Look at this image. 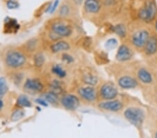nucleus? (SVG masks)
I'll use <instances>...</instances> for the list:
<instances>
[{
	"label": "nucleus",
	"mask_w": 157,
	"mask_h": 138,
	"mask_svg": "<svg viewBox=\"0 0 157 138\" xmlns=\"http://www.w3.org/2000/svg\"><path fill=\"white\" fill-rule=\"evenodd\" d=\"M156 15L157 5L155 0H146L138 13V16L141 21L147 22L152 21Z\"/></svg>",
	"instance_id": "f257e3e1"
},
{
	"label": "nucleus",
	"mask_w": 157,
	"mask_h": 138,
	"mask_svg": "<svg viewBox=\"0 0 157 138\" xmlns=\"http://www.w3.org/2000/svg\"><path fill=\"white\" fill-rule=\"evenodd\" d=\"M126 119L133 124L134 126L140 128L145 120V112L142 109L136 107H131L124 112Z\"/></svg>",
	"instance_id": "f03ea898"
},
{
	"label": "nucleus",
	"mask_w": 157,
	"mask_h": 138,
	"mask_svg": "<svg viewBox=\"0 0 157 138\" xmlns=\"http://www.w3.org/2000/svg\"><path fill=\"white\" fill-rule=\"evenodd\" d=\"M150 37V34L147 29L140 28L135 30L131 36V42L136 49H143L146 43Z\"/></svg>",
	"instance_id": "7ed1b4c3"
},
{
	"label": "nucleus",
	"mask_w": 157,
	"mask_h": 138,
	"mask_svg": "<svg viewBox=\"0 0 157 138\" xmlns=\"http://www.w3.org/2000/svg\"><path fill=\"white\" fill-rule=\"evenodd\" d=\"M5 61L7 66L16 69L23 66L26 62V57L20 52L10 51L7 53Z\"/></svg>",
	"instance_id": "20e7f679"
},
{
	"label": "nucleus",
	"mask_w": 157,
	"mask_h": 138,
	"mask_svg": "<svg viewBox=\"0 0 157 138\" xmlns=\"http://www.w3.org/2000/svg\"><path fill=\"white\" fill-rule=\"evenodd\" d=\"M100 95L103 99L112 100L117 96L118 89L112 82H106L101 87Z\"/></svg>",
	"instance_id": "39448f33"
},
{
	"label": "nucleus",
	"mask_w": 157,
	"mask_h": 138,
	"mask_svg": "<svg viewBox=\"0 0 157 138\" xmlns=\"http://www.w3.org/2000/svg\"><path fill=\"white\" fill-rule=\"evenodd\" d=\"M117 82L119 86L124 89H134L138 85V80L135 77L128 74L121 75L118 78Z\"/></svg>",
	"instance_id": "423d86ee"
},
{
	"label": "nucleus",
	"mask_w": 157,
	"mask_h": 138,
	"mask_svg": "<svg viewBox=\"0 0 157 138\" xmlns=\"http://www.w3.org/2000/svg\"><path fill=\"white\" fill-rule=\"evenodd\" d=\"M101 109L107 111L117 112L123 108V103L119 100H108L107 101L102 102L98 105Z\"/></svg>",
	"instance_id": "0eeeda50"
},
{
	"label": "nucleus",
	"mask_w": 157,
	"mask_h": 138,
	"mask_svg": "<svg viewBox=\"0 0 157 138\" xmlns=\"http://www.w3.org/2000/svg\"><path fill=\"white\" fill-rule=\"evenodd\" d=\"M62 104L67 110H75L79 107L80 100L74 95L67 94L62 97Z\"/></svg>",
	"instance_id": "6e6552de"
},
{
	"label": "nucleus",
	"mask_w": 157,
	"mask_h": 138,
	"mask_svg": "<svg viewBox=\"0 0 157 138\" xmlns=\"http://www.w3.org/2000/svg\"><path fill=\"white\" fill-rule=\"evenodd\" d=\"M138 81L145 85L151 84L153 82V76L151 73L145 67H140L136 72Z\"/></svg>",
	"instance_id": "1a4fd4ad"
},
{
	"label": "nucleus",
	"mask_w": 157,
	"mask_h": 138,
	"mask_svg": "<svg viewBox=\"0 0 157 138\" xmlns=\"http://www.w3.org/2000/svg\"><path fill=\"white\" fill-rule=\"evenodd\" d=\"M78 93L83 99L88 102H94L97 99V91L91 86L80 87L78 90Z\"/></svg>",
	"instance_id": "9d476101"
},
{
	"label": "nucleus",
	"mask_w": 157,
	"mask_h": 138,
	"mask_svg": "<svg viewBox=\"0 0 157 138\" xmlns=\"http://www.w3.org/2000/svg\"><path fill=\"white\" fill-rule=\"evenodd\" d=\"M133 57V52L128 46L126 45H121L120 46L116 54V59L117 61L124 62L130 60Z\"/></svg>",
	"instance_id": "9b49d317"
},
{
	"label": "nucleus",
	"mask_w": 157,
	"mask_h": 138,
	"mask_svg": "<svg viewBox=\"0 0 157 138\" xmlns=\"http://www.w3.org/2000/svg\"><path fill=\"white\" fill-rule=\"evenodd\" d=\"M53 33L59 37H68L72 34V29L69 26L62 23H55L52 26Z\"/></svg>",
	"instance_id": "f8f14e48"
},
{
	"label": "nucleus",
	"mask_w": 157,
	"mask_h": 138,
	"mask_svg": "<svg viewBox=\"0 0 157 138\" xmlns=\"http://www.w3.org/2000/svg\"><path fill=\"white\" fill-rule=\"evenodd\" d=\"M144 52L147 56H151L157 52V37L155 35L150 36L144 47Z\"/></svg>",
	"instance_id": "ddd939ff"
},
{
	"label": "nucleus",
	"mask_w": 157,
	"mask_h": 138,
	"mask_svg": "<svg viewBox=\"0 0 157 138\" xmlns=\"http://www.w3.org/2000/svg\"><path fill=\"white\" fill-rule=\"evenodd\" d=\"M101 8V2L98 0H85L84 9L89 13H97Z\"/></svg>",
	"instance_id": "4468645a"
},
{
	"label": "nucleus",
	"mask_w": 157,
	"mask_h": 138,
	"mask_svg": "<svg viewBox=\"0 0 157 138\" xmlns=\"http://www.w3.org/2000/svg\"><path fill=\"white\" fill-rule=\"evenodd\" d=\"M25 89L34 92H40L44 89V85L36 79L27 80L25 84Z\"/></svg>",
	"instance_id": "2eb2a0df"
},
{
	"label": "nucleus",
	"mask_w": 157,
	"mask_h": 138,
	"mask_svg": "<svg viewBox=\"0 0 157 138\" xmlns=\"http://www.w3.org/2000/svg\"><path fill=\"white\" fill-rule=\"evenodd\" d=\"M70 48V46L68 43L66 41H59L57 42L52 45L51 47H50V49H51L52 51L55 53L62 51H65V50H68Z\"/></svg>",
	"instance_id": "dca6fc26"
},
{
	"label": "nucleus",
	"mask_w": 157,
	"mask_h": 138,
	"mask_svg": "<svg viewBox=\"0 0 157 138\" xmlns=\"http://www.w3.org/2000/svg\"><path fill=\"white\" fill-rule=\"evenodd\" d=\"M17 104L19 106L23 107H30L32 106V103L29 101L28 98L25 95H22V96L18 97L17 100Z\"/></svg>",
	"instance_id": "f3484780"
},
{
	"label": "nucleus",
	"mask_w": 157,
	"mask_h": 138,
	"mask_svg": "<svg viewBox=\"0 0 157 138\" xmlns=\"http://www.w3.org/2000/svg\"><path fill=\"white\" fill-rule=\"evenodd\" d=\"M83 81L87 84L94 85L97 83V78L95 75L91 73H87L83 76Z\"/></svg>",
	"instance_id": "a211bd4d"
},
{
	"label": "nucleus",
	"mask_w": 157,
	"mask_h": 138,
	"mask_svg": "<svg viewBox=\"0 0 157 138\" xmlns=\"http://www.w3.org/2000/svg\"><path fill=\"white\" fill-rule=\"evenodd\" d=\"M8 91V85L4 77H0V99H2Z\"/></svg>",
	"instance_id": "6ab92c4d"
},
{
	"label": "nucleus",
	"mask_w": 157,
	"mask_h": 138,
	"mask_svg": "<svg viewBox=\"0 0 157 138\" xmlns=\"http://www.w3.org/2000/svg\"><path fill=\"white\" fill-rule=\"evenodd\" d=\"M113 30L118 36H120L121 38H124L126 36V29L125 28L124 25L121 24L116 25V26L113 27Z\"/></svg>",
	"instance_id": "aec40b11"
},
{
	"label": "nucleus",
	"mask_w": 157,
	"mask_h": 138,
	"mask_svg": "<svg viewBox=\"0 0 157 138\" xmlns=\"http://www.w3.org/2000/svg\"><path fill=\"white\" fill-rule=\"evenodd\" d=\"M34 64L36 66H42L45 62V57L42 53H37L34 57Z\"/></svg>",
	"instance_id": "412c9836"
},
{
	"label": "nucleus",
	"mask_w": 157,
	"mask_h": 138,
	"mask_svg": "<svg viewBox=\"0 0 157 138\" xmlns=\"http://www.w3.org/2000/svg\"><path fill=\"white\" fill-rule=\"evenodd\" d=\"M45 100H46L48 102H49L50 103L56 104L57 103L58 101L57 95L53 91L48 93V94L45 95Z\"/></svg>",
	"instance_id": "4be33fe9"
},
{
	"label": "nucleus",
	"mask_w": 157,
	"mask_h": 138,
	"mask_svg": "<svg viewBox=\"0 0 157 138\" xmlns=\"http://www.w3.org/2000/svg\"><path fill=\"white\" fill-rule=\"evenodd\" d=\"M52 72L59 77H64L66 75H67L64 70L61 66H58V65H56V66H55L52 68Z\"/></svg>",
	"instance_id": "5701e85b"
},
{
	"label": "nucleus",
	"mask_w": 157,
	"mask_h": 138,
	"mask_svg": "<svg viewBox=\"0 0 157 138\" xmlns=\"http://www.w3.org/2000/svg\"><path fill=\"white\" fill-rule=\"evenodd\" d=\"M6 27L7 29L10 30V31H16L17 30V27H18V24H17L16 21L15 20H10L9 22H7V23L6 24Z\"/></svg>",
	"instance_id": "b1692460"
},
{
	"label": "nucleus",
	"mask_w": 157,
	"mask_h": 138,
	"mask_svg": "<svg viewBox=\"0 0 157 138\" xmlns=\"http://www.w3.org/2000/svg\"><path fill=\"white\" fill-rule=\"evenodd\" d=\"M23 117H24L23 111H22V110H17V111L13 113L11 116V119L12 121H18L20 119H21Z\"/></svg>",
	"instance_id": "393cba45"
},
{
	"label": "nucleus",
	"mask_w": 157,
	"mask_h": 138,
	"mask_svg": "<svg viewBox=\"0 0 157 138\" xmlns=\"http://www.w3.org/2000/svg\"><path fill=\"white\" fill-rule=\"evenodd\" d=\"M117 40L115 39H109L108 41L106 42L105 46L107 47L109 50H111L117 46Z\"/></svg>",
	"instance_id": "a878e982"
},
{
	"label": "nucleus",
	"mask_w": 157,
	"mask_h": 138,
	"mask_svg": "<svg viewBox=\"0 0 157 138\" xmlns=\"http://www.w3.org/2000/svg\"><path fill=\"white\" fill-rule=\"evenodd\" d=\"M51 88L52 89V91L55 94H60L62 91V88L59 82H53Z\"/></svg>",
	"instance_id": "bb28decb"
},
{
	"label": "nucleus",
	"mask_w": 157,
	"mask_h": 138,
	"mask_svg": "<svg viewBox=\"0 0 157 138\" xmlns=\"http://www.w3.org/2000/svg\"><path fill=\"white\" fill-rule=\"evenodd\" d=\"M6 6L9 9H15L19 6V4L15 2L14 0H9V1L7 2Z\"/></svg>",
	"instance_id": "cd10ccee"
},
{
	"label": "nucleus",
	"mask_w": 157,
	"mask_h": 138,
	"mask_svg": "<svg viewBox=\"0 0 157 138\" xmlns=\"http://www.w3.org/2000/svg\"><path fill=\"white\" fill-rule=\"evenodd\" d=\"M58 4H59V0H55V1L53 2L51 5H50V6L48 7L47 11H49L50 13H54L57 9Z\"/></svg>",
	"instance_id": "c85d7f7f"
},
{
	"label": "nucleus",
	"mask_w": 157,
	"mask_h": 138,
	"mask_svg": "<svg viewBox=\"0 0 157 138\" xmlns=\"http://www.w3.org/2000/svg\"><path fill=\"white\" fill-rule=\"evenodd\" d=\"M59 13L61 16H67L69 13V8L67 6H63L60 9Z\"/></svg>",
	"instance_id": "c756f323"
},
{
	"label": "nucleus",
	"mask_w": 157,
	"mask_h": 138,
	"mask_svg": "<svg viewBox=\"0 0 157 138\" xmlns=\"http://www.w3.org/2000/svg\"><path fill=\"white\" fill-rule=\"evenodd\" d=\"M63 58H64V59L66 60V61L68 62H71L73 61V59L72 58V57L69 56V55H67V54H64V57H63Z\"/></svg>",
	"instance_id": "7c9ffc66"
},
{
	"label": "nucleus",
	"mask_w": 157,
	"mask_h": 138,
	"mask_svg": "<svg viewBox=\"0 0 157 138\" xmlns=\"http://www.w3.org/2000/svg\"><path fill=\"white\" fill-rule=\"evenodd\" d=\"M36 102L38 103L44 105V106H47L46 103H45V100H42V99H38V100H36Z\"/></svg>",
	"instance_id": "2f4dec72"
},
{
	"label": "nucleus",
	"mask_w": 157,
	"mask_h": 138,
	"mask_svg": "<svg viewBox=\"0 0 157 138\" xmlns=\"http://www.w3.org/2000/svg\"><path fill=\"white\" fill-rule=\"evenodd\" d=\"M3 105H4V104H3V101H2V100L0 99V110H1L2 107H3Z\"/></svg>",
	"instance_id": "473e14b6"
},
{
	"label": "nucleus",
	"mask_w": 157,
	"mask_h": 138,
	"mask_svg": "<svg viewBox=\"0 0 157 138\" xmlns=\"http://www.w3.org/2000/svg\"><path fill=\"white\" fill-rule=\"evenodd\" d=\"M155 29H156V32H157V21H156V23H155Z\"/></svg>",
	"instance_id": "72a5a7b5"
},
{
	"label": "nucleus",
	"mask_w": 157,
	"mask_h": 138,
	"mask_svg": "<svg viewBox=\"0 0 157 138\" xmlns=\"http://www.w3.org/2000/svg\"><path fill=\"white\" fill-rule=\"evenodd\" d=\"M155 137H157V132H156V135H155Z\"/></svg>",
	"instance_id": "f704fd0d"
}]
</instances>
